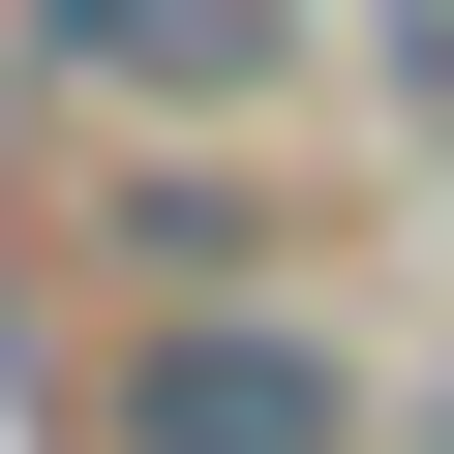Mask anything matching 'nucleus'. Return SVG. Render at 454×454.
<instances>
[{"mask_svg":"<svg viewBox=\"0 0 454 454\" xmlns=\"http://www.w3.org/2000/svg\"><path fill=\"white\" fill-rule=\"evenodd\" d=\"M121 424H152V454H333L364 394H333L303 333H152V394H121Z\"/></svg>","mask_w":454,"mask_h":454,"instance_id":"obj_1","label":"nucleus"},{"mask_svg":"<svg viewBox=\"0 0 454 454\" xmlns=\"http://www.w3.org/2000/svg\"><path fill=\"white\" fill-rule=\"evenodd\" d=\"M61 61H243V0H61Z\"/></svg>","mask_w":454,"mask_h":454,"instance_id":"obj_2","label":"nucleus"}]
</instances>
